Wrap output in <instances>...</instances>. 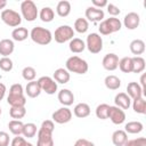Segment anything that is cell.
Listing matches in <instances>:
<instances>
[{"label":"cell","mask_w":146,"mask_h":146,"mask_svg":"<svg viewBox=\"0 0 146 146\" xmlns=\"http://www.w3.org/2000/svg\"><path fill=\"white\" fill-rule=\"evenodd\" d=\"M58 100L65 107L70 106L74 102V95L70 89H62L58 91Z\"/></svg>","instance_id":"obj_17"},{"label":"cell","mask_w":146,"mask_h":146,"mask_svg":"<svg viewBox=\"0 0 146 146\" xmlns=\"http://www.w3.org/2000/svg\"><path fill=\"white\" fill-rule=\"evenodd\" d=\"M123 146H146V138L139 137L136 139H128Z\"/></svg>","instance_id":"obj_41"},{"label":"cell","mask_w":146,"mask_h":146,"mask_svg":"<svg viewBox=\"0 0 146 146\" xmlns=\"http://www.w3.org/2000/svg\"><path fill=\"white\" fill-rule=\"evenodd\" d=\"M68 48H70V50H71L72 52H74V54H80V52H82V51L86 49V43H84V41H83L82 39H80V38H73V39L70 41V43H68Z\"/></svg>","instance_id":"obj_23"},{"label":"cell","mask_w":146,"mask_h":146,"mask_svg":"<svg viewBox=\"0 0 146 146\" xmlns=\"http://www.w3.org/2000/svg\"><path fill=\"white\" fill-rule=\"evenodd\" d=\"M26 114V110L25 106H21V107H10L9 110V115L14 119V120H19L23 119Z\"/></svg>","instance_id":"obj_37"},{"label":"cell","mask_w":146,"mask_h":146,"mask_svg":"<svg viewBox=\"0 0 146 146\" xmlns=\"http://www.w3.org/2000/svg\"><path fill=\"white\" fill-rule=\"evenodd\" d=\"M23 127H24V123L21 120H11L8 123L9 131L15 136H19L23 133Z\"/></svg>","instance_id":"obj_30"},{"label":"cell","mask_w":146,"mask_h":146,"mask_svg":"<svg viewBox=\"0 0 146 146\" xmlns=\"http://www.w3.org/2000/svg\"><path fill=\"white\" fill-rule=\"evenodd\" d=\"M102 64L106 71H115L119 66V57H117V55H115L113 52L106 54L103 58Z\"/></svg>","instance_id":"obj_13"},{"label":"cell","mask_w":146,"mask_h":146,"mask_svg":"<svg viewBox=\"0 0 146 146\" xmlns=\"http://www.w3.org/2000/svg\"><path fill=\"white\" fill-rule=\"evenodd\" d=\"M7 103L10 105V107H21L25 106L26 98L24 96L23 86L21 83H15L9 89V95L7 97Z\"/></svg>","instance_id":"obj_2"},{"label":"cell","mask_w":146,"mask_h":146,"mask_svg":"<svg viewBox=\"0 0 146 146\" xmlns=\"http://www.w3.org/2000/svg\"><path fill=\"white\" fill-rule=\"evenodd\" d=\"M22 76H23L24 80H26L29 82L30 81H34V79L36 76V71L32 66H26L22 71Z\"/></svg>","instance_id":"obj_38"},{"label":"cell","mask_w":146,"mask_h":146,"mask_svg":"<svg viewBox=\"0 0 146 146\" xmlns=\"http://www.w3.org/2000/svg\"><path fill=\"white\" fill-rule=\"evenodd\" d=\"M13 67H14V64H13V60L9 57L0 58V68L3 72H10L13 70Z\"/></svg>","instance_id":"obj_40"},{"label":"cell","mask_w":146,"mask_h":146,"mask_svg":"<svg viewBox=\"0 0 146 146\" xmlns=\"http://www.w3.org/2000/svg\"><path fill=\"white\" fill-rule=\"evenodd\" d=\"M106 8H107V13H108L110 15H112V17H115V16H117V15L121 13V10L119 9V7H116V6L113 5V3H107Z\"/></svg>","instance_id":"obj_42"},{"label":"cell","mask_w":146,"mask_h":146,"mask_svg":"<svg viewBox=\"0 0 146 146\" xmlns=\"http://www.w3.org/2000/svg\"><path fill=\"white\" fill-rule=\"evenodd\" d=\"M140 23V17L137 13H128L124 18H123V25L128 29V30H136L139 26Z\"/></svg>","instance_id":"obj_14"},{"label":"cell","mask_w":146,"mask_h":146,"mask_svg":"<svg viewBox=\"0 0 146 146\" xmlns=\"http://www.w3.org/2000/svg\"><path fill=\"white\" fill-rule=\"evenodd\" d=\"M56 11L58 14V16L60 17H66L70 15L71 13V3L66 0H62L57 3V7H56Z\"/></svg>","instance_id":"obj_27"},{"label":"cell","mask_w":146,"mask_h":146,"mask_svg":"<svg viewBox=\"0 0 146 146\" xmlns=\"http://www.w3.org/2000/svg\"><path fill=\"white\" fill-rule=\"evenodd\" d=\"M89 29V23L86 18H82V17H79L75 19L74 22V30L78 32V33H86Z\"/></svg>","instance_id":"obj_33"},{"label":"cell","mask_w":146,"mask_h":146,"mask_svg":"<svg viewBox=\"0 0 146 146\" xmlns=\"http://www.w3.org/2000/svg\"><path fill=\"white\" fill-rule=\"evenodd\" d=\"M74 146H95V144H94V143H91V141H89L88 139L80 138V139H78V140L75 141Z\"/></svg>","instance_id":"obj_45"},{"label":"cell","mask_w":146,"mask_h":146,"mask_svg":"<svg viewBox=\"0 0 146 146\" xmlns=\"http://www.w3.org/2000/svg\"><path fill=\"white\" fill-rule=\"evenodd\" d=\"M15 44L14 41L10 39H2L0 41V55L2 57H8L14 52Z\"/></svg>","instance_id":"obj_19"},{"label":"cell","mask_w":146,"mask_h":146,"mask_svg":"<svg viewBox=\"0 0 146 146\" xmlns=\"http://www.w3.org/2000/svg\"><path fill=\"white\" fill-rule=\"evenodd\" d=\"M25 92L30 98H35L41 94V88L38 81H30L25 87Z\"/></svg>","instance_id":"obj_21"},{"label":"cell","mask_w":146,"mask_h":146,"mask_svg":"<svg viewBox=\"0 0 146 146\" xmlns=\"http://www.w3.org/2000/svg\"><path fill=\"white\" fill-rule=\"evenodd\" d=\"M123 73H130L132 72V59L131 57H123L119 60V66H117Z\"/></svg>","instance_id":"obj_34"},{"label":"cell","mask_w":146,"mask_h":146,"mask_svg":"<svg viewBox=\"0 0 146 146\" xmlns=\"http://www.w3.org/2000/svg\"><path fill=\"white\" fill-rule=\"evenodd\" d=\"M132 59V72L133 73H141L145 70V59L140 56H135L131 57Z\"/></svg>","instance_id":"obj_31"},{"label":"cell","mask_w":146,"mask_h":146,"mask_svg":"<svg viewBox=\"0 0 146 146\" xmlns=\"http://www.w3.org/2000/svg\"><path fill=\"white\" fill-rule=\"evenodd\" d=\"M104 11L103 9H98L95 7H88L86 9V19L91 21V22H100L104 19Z\"/></svg>","instance_id":"obj_15"},{"label":"cell","mask_w":146,"mask_h":146,"mask_svg":"<svg viewBox=\"0 0 146 146\" xmlns=\"http://www.w3.org/2000/svg\"><path fill=\"white\" fill-rule=\"evenodd\" d=\"M21 11H22L23 18H25L27 22L35 21L38 15H39L36 5L32 0H24L21 3Z\"/></svg>","instance_id":"obj_6"},{"label":"cell","mask_w":146,"mask_h":146,"mask_svg":"<svg viewBox=\"0 0 146 146\" xmlns=\"http://www.w3.org/2000/svg\"><path fill=\"white\" fill-rule=\"evenodd\" d=\"M30 38L32 39L33 42L41 44V46H46V44H49L51 42L52 34L48 29H44L41 26H35L31 30Z\"/></svg>","instance_id":"obj_3"},{"label":"cell","mask_w":146,"mask_h":146,"mask_svg":"<svg viewBox=\"0 0 146 146\" xmlns=\"http://www.w3.org/2000/svg\"><path fill=\"white\" fill-rule=\"evenodd\" d=\"M0 115H1V107H0Z\"/></svg>","instance_id":"obj_50"},{"label":"cell","mask_w":146,"mask_h":146,"mask_svg":"<svg viewBox=\"0 0 146 146\" xmlns=\"http://www.w3.org/2000/svg\"><path fill=\"white\" fill-rule=\"evenodd\" d=\"M36 133V125L32 122L30 123H25L23 127V135L26 138H33Z\"/></svg>","instance_id":"obj_39"},{"label":"cell","mask_w":146,"mask_h":146,"mask_svg":"<svg viewBox=\"0 0 146 146\" xmlns=\"http://www.w3.org/2000/svg\"><path fill=\"white\" fill-rule=\"evenodd\" d=\"M7 6V1L6 0H0V9H3Z\"/></svg>","instance_id":"obj_48"},{"label":"cell","mask_w":146,"mask_h":146,"mask_svg":"<svg viewBox=\"0 0 146 146\" xmlns=\"http://www.w3.org/2000/svg\"><path fill=\"white\" fill-rule=\"evenodd\" d=\"M6 86L2 83V82H0V102L3 99V97H5V95H6Z\"/></svg>","instance_id":"obj_47"},{"label":"cell","mask_w":146,"mask_h":146,"mask_svg":"<svg viewBox=\"0 0 146 146\" xmlns=\"http://www.w3.org/2000/svg\"><path fill=\"white\" fill-rule=\"evenodd\" d=\"M55 124L51 120H46L41 123L40 129L38 130V141L36 146H54L52 132Z\"/></svg>","instance_id":"obj_1"},{"label":"cell","mask_w":146,"mask_h":146,"mask_svg":"<svg viewBox=\"0 0 146 146\" xmlns=\"http://www.w3.org/2000/svg\"><path fill=\"white\" fill-rule=\"evenodd\" d=\"M25 146H33V145H32L31 143H26V145H25Z\"/></svg>","instance_id":"obj_49"},{"label":"cell","mask_w":146,"mask_h":146,"mask_svg":"<svg viewBox=\"0 0 146 146\" xmlns=\"http://www.w3.org/2000/svg\"><path fill=\"white\" fill-rule=\"evenodd\" d=\"M9 141V135L5 131H0V146H8Z\"/></svg>","instance_id":"obj_43"},{"label":"cell","mask_w":146,"mask_h":146,"mask_svg":"<svg viewBox=\"0 0 146 146\" xmlns=\"http://www.w3.org/2000/svg\"><path fill=\"white\" fill-rule=\"evenodd\" d=\"M29 35H30V32L25 27H15L11 32L13 40L15 41H24L27 39Z\"/></svg>","instance_id":"obj_28"},{"label":"cell","mask_w":146,"mask_h":146,"mask_svg":"<svg viewBox=\"0 0 146 146\" xmlns=\"http://www.w3.org/2000/svg\"><path fill=\"white\" fill-rule=\"evenodd\" d=\"M74 36V30L70 25H60L55 30L54 38L57 43H64L66 41H71Z\"/></svg>","instance_id":"obj_7"},{"label":"cell","mask_w":146,"mask_h":146,"mask_svg":"<svg viewBox=\"0 0 146 146\" xmlns=\"http://www.w3.org/2000/svg\"><path fill=\"white\" fill-rule=\"evenodd\" d=\"M107 1L106 0H92V7H95V8H98V9H102L103 7H106L107 6Z\"/></svg>","instance_id":"obj_46"},{"label":"cell","mask_w":146,"mask_h":146,"mask_svg":"<svg viewBox=\"0 0 146 146\" xmlns=\"http://www.w3.org/2000/svg\"><path fill=\"white\" fill-rule=\"evenodd\" d=\"M65 66L68 72H73L76 74H86L89 68L88 63L79 56H71L70 58H67Z\"/></svg>","instance_id":"obj_4"},{"label":"cell","mask_w":146,"mask_h":146,"mask_svg":"<svg viewBox=\"0 0 146 146\" xmlns=\"http://www.w3.org/2000/svg\"><path fill=\"white\" fill-rule=\"evenodd\" d=\"M122 27V23L119 18L116 17H110L106 19H103L98 26V30L100 32V34L103 35H108L112 34L114 32L120 31Z\"/></svg>","instance_id":"obj_5"},{"label":"cell","mask_w":146,"mask_h":146,"mask_svg":"<svg viewBox=\"0 0 146 146\" xmlns=\"http://www.w3.org/2000/svg\"><path fill=\"white\" fill-rule=\"evenodd\" d=\"M86 47L91 54H98L103 49V39L98 33H90L87 36Z\"/></svg>","instance_id":"obj_9"},{"label":"cell","mask_w":146,"mask_h":146,"mask_svg":"<svg viewBox=\"0 0 146 146\" xmlns=\"http://www.w3.org/2000/svg\"><path fill=\"white\" fill-rule=\"evenodd\" d=\"M51 117H52V122H56L58 124H64V123H67L72 120V112L70 108L64 106V107L56 110L52 113Z\"/></svg>","instance_id":"obj_10"},{"label":"cell","mask_w":146,"mask_h":146,"mask_svg":"<svg viewBox=\"0 0 146 146\" xmlns=\"http://www.w3.org/2000/svg\"><path fill=\"white\" fill-rule=\"evenodd\" d=\"M132 108L138 114H145L146 113V102L143 97L133 99L132 100Z\"/></svg>","instance_id":"obj_35"},{"label":"cell","mask_w":146,"mask_h":146,"mask_svg":"<svg viewBox=\"0 0 146 146\" xmlns=\"http://www.w3.org/2000/svg\"><path fill=\"white\" fill-rule=\"evenodd\" d=\"M107 119H110L114 124H121L125 121V113L117 106H110Z\"/></svg>","instance_id":"obj_12"},{"label":"cell","mask_w":146,"mask_h":146,"mask_svg":"<svg viewBox=\"0 0 146 146\" xmlns=\"http://www.w3.org/2000/svg\"><path fill=\"white\" fill-rule=\"evenodd\" d=\"M130 51L136 55V56H139L141 55L144 51H145V42L140 39H135L130 42Z\"/></svg>","instance_id":"obj_25"},{"label":"cell","mask_w":146,"mask_h":146,"mask_svg":"<svg viewBox=\"0 0 146 146\" xmlns=\"http://www.w3.org/2000/svg\"><path fill=\"white\" fill-rule=\"evenodd\" d=\"M26 140L25 138L21 137V136H16L13 140H11V146H25L26 145Z\"/></svg>","instance_id":"obj_44"},{"label":"cell","mask_w":146,"mask_h":146,"mask_svg":"<svg viewBox=\"0 0 146 146\" xmlns=\"http://www.w3.org/2000/svg\"><path fill=\"white\" fill-rule=\"evenodd\" d=\"M132 100L143 97V89L137 82H129L127 86V92H125Z\"/></svg>","instance_id":"obj_16"},{"label":"cell","mask_w":146,"mask_h":146,"mask_svg":"<svg viewBox=\"0 0 146 146\" xmlns=\"http://www.w3.org/2000/svg\"><path fill=\"white\" fill-rule=\"evenodd\" d=\"M73 112H74V115L76 117L83 119V117L89 116V114H90V106L88 104H86V103H79V104L75 105Z\"/></svg>","instance_id":"obj_22"},{"label":"cell","mask_w":146,"mask_h":146,"mask_svg":"<svg viewBox=\"0 0 146 146\" xmlns=\"http://www.w3.org/2000/svg\"><path fill=\"white\" fill-rule=\"evenodd\" d=\"M128 140V135L124 130H115L112 135V141L115 146H123L124 143Z\"/></svg>","instance_id":"obj_24"},{"label":"cell","mask_w":146,"mask_h":146,"mask_svg":"<svg viewBox=\"0 0 146 146\" xmlns=\"http://www.w3.org/2000/svg\"><path fill=\"white\" fill-rule=\"evenodd\" d=\"M108 110H110V105L105 103L99 104L96 107V116L100 120H106L108 117Z\"/></svg>","instance_id":"obj_36"},{"label":"cell","mask_w":146,"mask_h":146,"mask_svg":"<svg viewBox=\"0 0 146 146\" xmlns=\"http://www.w3.org/2000/svg\"><path fill=\"white\" fill-rule=\"evenodd\" d=\"M38 83L41 88V91H44L48 95H54L57 91V82L50 76H41L38 80Z\"/></svg>","instance_id":"obj_11"},{"label":"cell","mask_w":146,"mask_h":146,"mask_svg":"<svg viewBox=\"0 0 146 146\" xmlns=\"http://www.w3.org/2000/svg\"><path fill=\"white\" fill-rule=\"evenodd\" d=\"M70 72L66 70V68H63V67H59L57 68L55 72H54V80L57 82V83H67L70 81Z\"/></svg>","instance_id":"obj_20"},{"label":"cell","mask_w":146,"mask_h":146,"mask_svg":"<svg viewBox=\"0 0 146 146\" xmlns=\"http://www.w3.org/2000/svg\"><path fill=\"white\" fill-rule=\"evenodd\" d=\"M114 103L121 110H128L131 105V98L125 92H119L114 98Z\"/></svg>","instance_id":"obj_18"},{"label":"cell","mask_w":146,"mask_h":146,"mask_svg":"<svg viewBox=\"0 0 146 146\" xmlns=\"http://www.w3.org/2000/svg\"><path fill=\"white\" fill-rule=\"evenodd\" d=\"M144 129V125L139 121H130L124 125V131L127 133H139Z\"/></svg>","instance_id":"obj_29"},{"label":"cell","mask_w":146,"mask_h":146,"mask_svg":"<svg viewBox=\"0 0 146 146\" xmlns=\"http://www.w3.org/2000/svg\"><path fill=\"white\" fill-rule=\"evenodd\" d=\"M39 17H40V19L42 22L49 23V22H51L54 19L55 13H54L52 8H50V7H43V8H41V10L39 13Z\"/></svg>","instance_id":"obj_32"},{"label":"cell","mask_w":146,"mask_h":146,"mask_svg":"<svg viewBox=\"0 0 146 146\" xmlns=\"http://www.w3.org/2000/svg\"><path fill=\"white\" fill-rule=\"evenodd\" d=\"M0 18L6 25H8L10 27H16L22 23V16L13 9L2 10V13L0 15Z\"/></svg>","instance_id":"obj_8"},{"label":"cell","mask_w":146,"mask_h":146,"mask_svg":"<svg viewBox=\"0 0 146 146\" xmlns=\"http://www.w3.org/2000/svg\"><path fill=\"white\" fill-rule=\"evenodd\" d=\"M104 83H105L106 88L110 90H117L121 87V80L116 75H113V74L107 75L104 80Z\"/></svg>","instance_id":"obj_26"}]
</instances>
